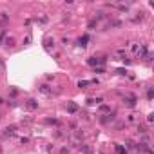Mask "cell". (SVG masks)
<instances>
[{
  "label": "cell",
  "mask_w": 154,
  "mask_h": 154,
  "mask_svg": "<svg viewBox=\"0 0 154 154\" xmlns=\"http://www.w3.org/2000/svg\"><path fill=\"white\" fill-rule=\"evenodd\" d=\"M103 62H105V58H96V56H92V58L87 60L89 65H98V64H103Z\"/></svg>",
  "instance_id": "obj_2"
},
{
  "label": "cell",
  "mask_w": 154,
  "mask_h": 154,
  "mask_svg": "<svg viewBox=\"0 0 154 154\" xmlns=\"http://www.w3.org/2000/svg\"><path fill=\"white\" fill-rule=\"evenodd\" d=\"M0 73H2V74L6 73V65H4V62H2V60H0Z\"/></svg>",
  "instance_id": "obj_14"
},
{
  "label": "cell",
  "mask_w": 154,
  "mask_h": 154,
  "mask_svg": "<svg viewBox=\"0 0 154 154\" xmlns=\"http://www.w3.org/2000/svg\"><path fill=\"white\" fill-rule=\"evenodd\" d=\"M138 132H140V134H147L149 131H147V127H145V125H140V127H138Z\"/></svg>",
  "instance_id": "obj_9"
},
{
  "label": "cell",
  "mask_w": 154,
  "mask_h": 154,
  "mask_svg": "<svg viewBox=\"0 0 154 154\" xmlns=\"http://www.w3.org/2000/svg\"><path fill=\"white\" fill-rule=\"evenodd\" d=\"M147 98L152 100V87H147Z\"/></svg>",
  "instance_id": "obj_11"
},
{
  "label": "cell",
  "mask_w": 154,
  "mask_h": 154,
  "mask_svg": "<svg viewBox=\"0 0 154 154\" xmlns=\"http://www.w3.org/2000/svg\"><path fill=\"white\" fill-rule=\"evenodd\" d=\"M4 131H6V134H13V132L16 131V127H15V125H11V127H6Z\"/></svg>",
  "instance_id": "obj_8"
},
{
  "label": "cell",
  "mask_w": 154,
  "mask_h": 154,
  "mask_svg": "<svg viewBox=\"0 0 154 154\" xmlns=\"http://www.w3.org/2000/svg\"><path fill=\"white\" fill-rule=\"evenodd\" d=\"M51 47H54V42L51 40V38H47V40H45V49L51 51Z\"/></svg>",
  "instance_id": "obj_5"
},
{
  "label": "cell",
  "mask_w": 154,
  "mask_h": 154,
  "mask_svg": "<svg viewBox=\"0 0 154 154\" xmlns=\"http://www.w3.org/2000/svg\"><path fill=\"white\" fill-rule=\"evenodd\" d=\"M27 107H29V109H38V103H36L34 100H29V102H27Z\"/></svg>",
  "instance_id": "obj_7"
},
{
  "label": "cell",
  "mask_w": 154,
  "mask_h": 154,
  "mask_svg": "<svg viewBox=\"0 0 154 154\" xmlns=\"http://www.w3.org/2000/svg\"><path fill=\"white\" fill-rule=\"evenodd\" d=\"M80 149H82V152H84V154H91V150H89V147H87V145H82Z\"/></svg>",
  "instance_id": "obj_10"
},
{
  "label": "cell",
  "mask_w": 154,
  "mask_h": 154,
  "mask_svg": "<svg viewBox=\"0 0 154 154\" xmlns=\"http://www.w3.org/2000/svg\"><path fill=\"white\" fill-rule=\"evenodd\" d=\"M89 84H91V82H87V80H84V82H80V84H78V87H87Z\"/></svg>",
  "instance_id": "obj_12"
},
{
  "label": "cell",
  "mask_w": 154,
  "mask_h": 154,
  "mask_svg": "<svg viewBox=\"0 0 154 154\" xmlns=\"http://www.w3.org/2000/svg\"><path fill=\"white\" fill-rule=\"evenodd\" d=\"M152 120H154V114H149V116H147V122L152 123Z\"/></svg>",
  "instance_id": "obj_16"
},
{
  "label": "cell",
  "mask_w": 154,
  "mask_h": 154,
  "mask_svg": "<svg viewBox=\"0 0 154 154\" xmlns=\"http://www.w3.org/2000/svg\"><path fill=\"white\" fill-rule=\"evenodd\" d=\"M40 92H44V94H51L49 85H40Z\"/></svg>",
  "instance_id": "obj_6"
},
{
  "label": "cell",
  "mask_w": 154,
  "mask_h": 154,
  "mask_svg": "<svg viewBox=\"0 0 154 154\" xmlns=\"http://www.w3.org/2000/svg\"><path fill=\"white\" fill-rule=\"evenodd\" d=\"M116 150H118V154H125V149L120 147V145H116Z\"/></svg>",
  "instance_id": "obj_13"
},
{
  "label": "cell",
  "mask_w": 154,
  "mask_h": 154,
  "mask_svg": "<svg viewBox=\"0 0 154 154\" xmlns=\"http://www.w3.org/2000/svg\"><path fill=\"white\" fill-rule=\"evenodd\" d=\"M123 103L127 107H136V96H127V98H123Z\"/></svg>",
  "instance_id": "obj_1"
},
{
  "label": "cell",
  "mask_w": 154,
  "mask_h": 154,
  "mask_svg": "<svg viewBox=\"0 0 154 154\" xmlns=\"http://www.w3.org/2000/svg\"><path fill=\"white\" fill-rule=\"evenodd\" d=\"M87 40H89V36H87V34H85V36H82L80 40H78V45H80V47H85V45H87Z\"/></svg>",
  "instance_id": "obj_4"
},
{
  "label": "cell",
  "mask_w": 154,
  "mask_h": 154,
  "mask_svg": "<svg viewBox=\"0 0 154 154\" xmlns=\"http://www.w3.org/2000/svg\"><path fill=\"white\" fill-rule=\"evenodd\" d=\"M67 111H69L71 114L78 112V105H76V103H73V102H69V103H67Z\"/></svg>",
  "instance_id": "obj_3"
},
{
  "label": "cell",
  "mask_w": 154,
  "mask_h": 154,
  "mask_svg": "<svg viewBox=\"0 0 154 154\" xmlns=\"http://www.w3.org/2000/svg\"><path fill=\"white\" fill-rule=\"evenodd\" d=\"M4 38H6V31L2 29V31H0V44H2V40H4Z\"/></svg>",
  "instance_id": "obj_15"
}]
</instances>
